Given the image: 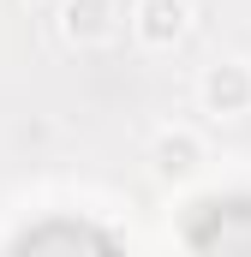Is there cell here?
<instances>
[{
  "label": "cell",
  "mask_w": 251,
  "mask_h": 257,
  "mask_svg": "<svg viewBox=\"0 0 251 257\" xmlns=\"http://www.w3.org/2000/svg\"><path fill=\"white\" fill-rule=\"evenodd\" d=\"M150 168H156L162 180H191V174L203 168V144H197V132H186V126L162 132V138L150 144Z\"/></svg>",
  "instance_id": "5b68a950"
},
{
  "label": "cell",
  "mask_w": 251,
  "mask_h": 257,
  "mask_svg": "<svg viewBox=\"0 0 251 257\" xmlns=\"http://www.w3.org/2000/svg\"><path fill=\"white\" fill-rule=\"evenodd\" d=\"M60 36L78 48H96L114 36V0H66L60 6Z\"/></svg>",
  "instance_id": "277c9868"
},
{
  "label": "cell",
  "mask_w": 251,
  "mask_h": 257,
  "mask_svg": "<svg viewBox=\"0 0 251 257\" xmlns=\"http://www.w3.org/2000/svg\"><path fill=\"white\" fill-rule=\"evenodd\" d=\"M191 30V0H138V42L144 48H174Z\"/></svg>",
  "instance_id": "7a4b0ae2"
},
{
  "label": "cell",
  "mask_w": 251,
  "mask_h": 257,
  "mask_svg": "<svg viewBox=\"0 0 251 257\" xmlns=\"http://www.w3.org/2000/svg\"><path fill=\"white\" fill-rule=\"evenodd\" d=\"M197 96H203V108H209L215 120H245V114H251V66L245 60L209 66L203 84H197Z\"/></svg>",
  "instance_id": "6da1fadb"
},
{
  "label": "cell",
  "mask_w": 251,
  "mask_h": 257,
  "mask_svg": "<svg viewBox=\"0 0 251 257\" xmlns=\"http://www.w3.org/2000/svg\"><path fill=\"white\" fill-rule=\"evenodd\" d=\"M6 245L12 251H42V245H120V239L108 227H96V221H42V227L12 233Z\"/></svg>",
  "instance_id": "3957f363"
}]
</instances>
